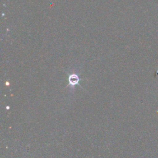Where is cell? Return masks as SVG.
I'll list each match as a JSON object with an SVG mask.
<instances>
[{"label": "cell", "instance_id": "cell-1", "mask_svg": "<svg viewBox=\"0 0 158 158\" xmlns=\"http://www.w3.org/2000/svg\"><path fill=\"white\" fill-rule=\"evenodd\" d=\"M68 80H69V83L70 85H71V86H75V85L78 84L79 81L80 80L78 76L76 74L70 75L69 76Z\"/></svg>", "mask_w": 158, "mask_h": 158}]
</instances>
